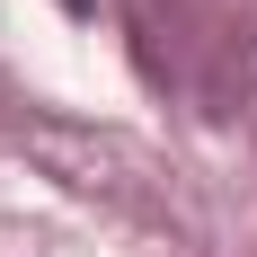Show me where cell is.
<instances>
[{
  "instance_id": "6da1fadb",
  "label": "cell",
  "mask_w": 257,
  "mask_h": 257,
  "mask_svg": "<svg viewBox=\"0 0 257 257\" xmlns=\"http://www.w3.org/2000/svg\"><path fill=\"white\" fill-rule=\"evenodd\" d=\"M62 9H89V0H62Z\"/></svg>"
}]
</instances>
